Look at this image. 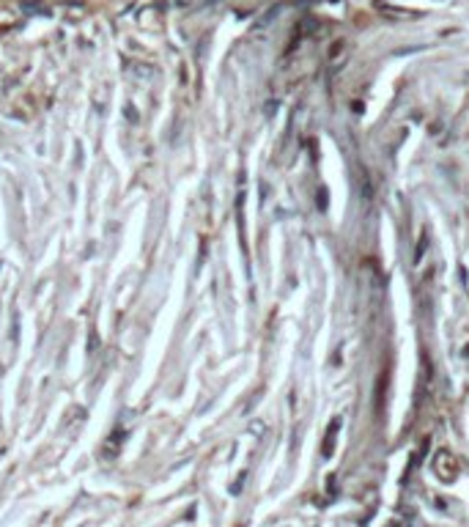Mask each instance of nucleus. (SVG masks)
<instances>
[{
	"label": "nucleus",
	"mask_w": 469,
	"mask_h": 527,
	"mask_svg": "<svg viewBox=\"0 0 469 527\" xmlns=\"http://www.w3.org/2000/svg\"><path fill=\"white\" fill-rule=\"evenodd\" d=\"M96 346H99V338H96V333H91V351L88 354H96Z\"/></svg>",
	"instance_id": "nucleus-1"
}]
</instances>
